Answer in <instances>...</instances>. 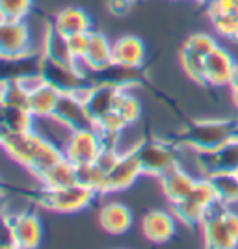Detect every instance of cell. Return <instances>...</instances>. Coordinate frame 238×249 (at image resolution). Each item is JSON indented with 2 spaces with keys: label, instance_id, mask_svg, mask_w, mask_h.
<instances>
[{
  "label": "cell",
  "instance_id": "1",
  "mask_svg": "<svg viewBox=\"0 0 238 249\" xmlns=\"http://www.w3.org/2000/svg\"><path fill=\"white\" fill-rule=\"evenodd\" d=\"M0 147L13 162L26 167L34 177H39L65 156L62 147L36 128L24 132H2Z\"/></svg>",
  "mask_w": 238,
  "mask_h": 249
},
{
  "label": "cell",
  "instance_id": "2",
  "mask_svg": "<svg viewBox=\"0 0 238 249\" xmlns=\"http://www.w3.org/2000/svg\"><path fill=\"white\" fill-rule=\"evenodd\" d=\"M238 136V117H207L196 119L179 136V145L196 153H208L225 145L229 140Z\"/></svg>",
  "mask_w": 238,
  "mask_h": 249
},
{
  "label": "cell",
  "instance_id": "3",
  "mask_svg": "<svg viewBox=\"0 0 238 249\" xmlns=\"http://www.w3.org/2000/svg\"><path fill=\"white\" fill-rule=\"evenodd\" d=\"M201 236L212 249H231L238 246V210L216 203L201 221Z\"/></svg>",
  "mask_w": 238,
  "mask_h": 249
},
{
  "label": "cell",
  "instance_id": "4",
  "mask_svg": "<svg viewBox=\"0 0 238 249\" xmlns=\"http://www.w3.org/2000/svg\"><path fill=\"white\" fill-rule=\"evenodd\" d=\"M216 203H220V201H218L216 190L212 186L210 178L207 175H201L186 197L183 201L171 203V212L175 214V218L181 223L192 227V225H201L207 212Z\"/></svg>",
  "mask_w": 238,
  "mask_h": 249
},
{
  "label": "cell",
  "instance_id": "5",
  "mask_svg": "<svg viewBox=\"0 0 238 249\" xmlns=\"http://www.w3.org/2000/svg\"><path fill=\"white\" fill-rule=\"evenodd\" d=\"M132 149L142 164L144 175L160 178L167 169L181 164V149L183 147L179 143H171L166 140H144Z\"/></svg>",
  "mask_w": 238,
  "mask_h": 249
},
{
  "label": "cell",
  "instance_id": "6",
  "mask_svg": "<svg viewBox=\"0 0 238 249\" xmlns=\"http://www.w3.org/2000/svg\"><path fill=\"white\" fill-rule=\"evenodd\" d=\"M97 192L93 188L86 186L84 182H74L69 186L56 188V190H39V203L49 210L60 212V214H73V212H80L84 208H88L95 199Z\"/></svg>",
  "mask_w": 238,
  "mask_h": 249
},
{
  "label": "cell",
  "instance_id": "7",
  "mask_svg": "<svg viewBox=\"0 0 238 249\" xmlns=\"http://www.w3.org/2000/svg\"><path fill=\"white\" fill-rule=\"evenodd\" d=\"M106 143L108 142L104 140V136L95 124L74 128L63 145V155L78 167L90 166V164H95L97 156L101 155Z\"/></svg>",
  "mask_w": 238,
  "mask_h": 249
},
{
  "label": "cell",
  "instance_id": "8",
  "mask_svg": "<svg viewBox=\"0 0 238 249\" xmlns=\"http://www.w3.org/2000/svg\"><path fill=\"white\" fill-rule=\"evenodd\" d=\"M32 56L30 30L24 21L0 19V60L22 62Z\"/></svg>",
  "mask_w": 238,
  "mask_h": 249
},
{
  "label": "cell",
  "instance_id": "9",
  "mask_svg": "<svg viewBox=\"0 0 238 249\" xmlns=\"http://www.w3.org/2000/svg\"><path fill=\"white\" fill-rule=\"evenodd\" d=\"M121 89L125 88L110 82V80H92V84L82 93L84 104H86V110H88L92 123L97 124L104 115L114 112L115 101L121 93Z\"/></svg>",
  "mask_w": 238,
  "mask_h": 249
},
{
  "label": "cell",
  "instance_id": "10",
  "mask_svg": "<svg viewBox=\"0 0 238 249\" xmlns=\"http://www.w3.org/2000/svg\"><path fill=\"white\" fill-rule=\"evenodd\" d=\"M11 231L13 248H37L43 240L41 219L36 212L24 210L17 214H4Z\"/></svg>",
  "mask_w": 238,
  "mask_h": 249
},
{
  "label": "cell",
  "instance_id": "11",
  "mask_svg": "<svg viewBox=\"0 0 238 249\" xmlns=\"http://www.w3.org/2000/svg\"><path fill=\"white\" fill-rule=\"evenodd\" d=\"M142 175H144V169H142V164L136 156L134 149L121 151L114 167L106 173V194L128 190Z\"/></svg>",
  "mask_w": 238,
  "mask_h": 249
},
{
  "label": "cell",
  "instance_id": "12",
  "mask_svg": "<svg viewBox=\"0 0 238 249\" xmlns=\"http://www.w3.org/2000/svg\"><path fill=\"white\" fill-rule=\"evenodd\" d=\"M86 91V89H84ZM84 91H71V93H60L58 99V106L54 112V119L58 123L65 124L67 128H82V126H90L92 119L88 115L86 104H84Z\"/></svg>",
  "mask_w": 238,
  "mask_h": 249
},
{
  "label": "cell",
  "instance_id": "13",
  "mask_svg": "<svg viewBox=\"0 0 238 249\" xmlns=\"http://www.w3.org/2000/svg\"><path fill=\"white\" fill-rule=\"evenodd\" d=\"M196 160L201 175H208L212 171H238V136L216 151L196 153Z\"/></svg>",
  "mask_w": 238,
  "mask_h": 249
},
{
  "label": "cell",
  "instance_id": "14",
  "mask_svg": "<svg viewBox=\"0 0 238 249\" xmlns=\"http://www.w3.org/2000/svg\"><path fill=\"white\" fill-rule=\"evenodd\" d=\"M78 65H82L88 73H101L114 65V43L97 30L90 32V45L84 60Z\"/></svg>",
  "mask_w": 238,
  "mask_h": 249
},
{
  "label": "cell",
  "instance_id": "15",
  "mask_svg": "<svg viewBox=\"0 0 238 249\" xmlns=\"http://www.w3.org/2000/svg\"><path fill=\"white\" fill-rule=\"evenodd\" d=\"M233 54L218 45L205 58V86L210 88H227L231 84V74L235 67Z\"/></svg>",
  "mask_w": 238,
  "mask_h": 249
},
{
  "label": "cell",
  "instance_id": "16",
  "mask_svg": "<svg viewBox=\"0 0 238 249\" xmlns=\"http://www.w3.org/2000/svg\"><path fill=\"white\" fill-rule=\"evenodd\" d=\"M177 221L173 212L167 210H149L142 218V232L149 242L166 244L175 236Z\"/></svg>",
  "mask_w": 238,
  "mask_h": 249
},
{
  "label": "cell",
  "instance_id": "17",
  "mask_svg": "<svg viewBox=\"0 0 238 249\" xmlns=\"http://www.w3.org/2000/svg\"><path fill=\"white\" fill-rule=\"evenodd\" d=\"M134 223L132 210L123 205V203H106L99 210V225L103 227L104 232L112 234V236H121L125 232H128Z\"/></svg>",
  "mask_w": 238,
  "mask_h": 249
},
{
  "label": "cell",
  "instance_id": "18",
  "mask_svg": "<svg viewBox=\"0 0 238 249\" xmlns=\"http://www.w3.org/2000/svg\"><path fill=\"white\" fill-rule=\"evenodd\" d=\"M197 177L186 171L181 164H177L160 177V186H162V192H164L167 201L177 203V201H183L192 192Z\"/></svg>",
  "mask_w": 238,
  "mask_h": 249
},
{
  "label": "cell",
  "instance_id": "19",
  "mask_svg": "<svg viewBox=\"0 0 238 249\" xmlns=\"http://www.w3.org/2000/svg\"><path fill=\"white\" fill-rule=\"evenodd\" d=\"M145 43L136 36H123L114 41V63L128 69H140L145 63Z\"/></svg>",
  "mask_w": 238,
  "mask_h": 249
},
{
  "label": "cell",
  "instance_id": "20",
  "mask_svg": "<svg viewBox=\"0 0 238 249\" xmlns=\"http://www.w3.org/2000/svg\"><path fill=\"white\" fill-rule=\"evenodd\" d=\"M41 56L45 60L52 63H60V65H78L69 47V37L63 36L56 30L54 26H49L43 37V51Z\"/></svg>",
  "mask_w": 238,
  "mask_h": 249
},
{
  "label": "cell",
  "instance_id": "21",
  "mask_svg": "<svg viewBox=\"0 0 238 249\" xmlns=\"http://www.w3.org/2000/svg\"><path fill=\"white\" fill-rule=\"evenodd\" d=\"M52 26L56 30L63 34V36H74V34H84V32L93 30V21L90 17L88 11L82 8H65V10L58 11L54 15Z\"/></svg>",
  "mask_w": 238,
  "mask_h": 249
},
{
  "label": "cell",
  "instance_id": "22",
  "mask_svg": "<svg viewBox=\"0 0 238 249\" xmlns=\"http://www.w3.org/2000/svg\"><path fill=\"white\" fill-rule=\"evenodd\" d=\"M36 178L39 180L41 188H47V190L69 186V184L78 182V166L63 156L60 162H56L54 166L45 169L41 175L36 177Z\"/></svg>",
  "mask_w": 238,
  "mask_h": 249
},
{
  "label": "cell",
  "instance_id": "23",
  "mask_svg": "<svg viewBox=\"0 0 238 249\" xmlns=\"http://www.w3.org/2000/svg\"><path fill=\"white\" fill-rule=\"evenodd\" d=\"M60 89L54 88L52 84L43 80L36 89L30 91V112L34 114L36 119H47L52 117L58 106V99H60Z\"/></svg>",
  "mask_w": 238,
  "mask_h": 249
},
{
  "label": "cell",
  "instance_id": "24",
  "mask_svg": "<svg viewBox=\"0 0 238 249\" xmlns=\"http://www.w3.org/2000/svg\"><path fill=\"white\" fill-rule=\"evenodd\" d=\"M37 119L30 108H11L0 104V130L2 132H24L34 130Z\"/></svg>",
  "mask_w": 238,
  "mask_h": 249
},
{
  "label": "cell",
  "instance_id": "25",
  "mask_svg": "<svg viewBox=\"0 0 238 249\" xmlns=\"http://www.w3.org/2000/svg\"><path fill=\"white\" fill-rule=\"evenodd\" d=\"M208 178L216 190L218 201L221 205L235 207L238 205V173L237 171H212Z\"/></svg>",
  "mask_w": 238,
  "mask_h": 249
},
{
  "label": "cell",
  "instance_id": "26",
  "mask_svg": "<svg viewBox=\"0 0 238 249\" xmlns=\"http://www.w3.org/2000/svg\"><path fill=\"white\" fill-rule=\"evenodd\" d=\"M0 104L11 108H28L30 91L19 78H4L0 80Z\"/></svg>",
  "mask_w": 238,
  "mask_h": 249
},
{
  "label": "cell",
  "instance_id": "27",
  "mask_svg": "<svg viewBox=\"0 0 238 249\" xmlns=\"http://www.w3.org/2000/svg\"><path fill=\"white\" fill-rule=\"evenodd\" d=\"M114 110L127 121V124L132 126L142 115V104H140V101L136 99L134 95L128 91V88H125V89H121V93L115 101Z\"/></svg>",
  "mask_w": 238,
  "mask_h": 249
},
{
  "label": "cell",
  "instance_id": "28",
  "mask_svg": "<svg viewBox=\"0 0 238 249\" xmlns=\"http://www.w3.org/2000/svg\"><path fill=\"white\" fill-rule=\"evenodd\" d=\"M181 65L194 82L205 86V58L190 51H181Z\"/></svg>",
  "mask_w": 238,
  "mask_h": 249
},
{
  "label": "cell",
  "instance_id": "29",
  "mask_svg": "<svg viewBox=\"0 0 238 249\" xmlns=\"http://www.w3.org/2000/svg\"><path fill=\"white\" fill-rule=\"evenodd\" d=\"M34 0H0V19L24 21L32 11Z\"/></svg>",
  "mask_w": 238,
  "mask_h": 249
},
{
  "label": "cell",
  "instance_id": "30",
  "mask_svg": "<svg viewBox=\"0 0 238 249\" xmlns=\"http://www.w3.org/2000/svg\"><path fill=\"white\" fill-rule=\"evenodd\" d=\"M78 180L86 186L93 188L99 196L106 194V171H103L97 164L78 167Z\"/></svg>",
  "mask_w": 238,
  "mask_h": 249
},
{
  "label": "cell",
  "instance_id": "31",
  "mask_svg": "<svg viewBox=\"0 0 238 249\" xmlns=\"http://www.w3.org/2000/svg\"><path fill=\"white\" fill-rule=\"evenodd\" d=\"M216 47H218V41L212 36H208V34H194V36H190L186 39V43L183 45L184 51L194 52V54L203 56V58H207L208 54L214 51Z\"/></svg>",
  "mask_w": 238,
  "mask_h": 249
},
{
  "label": "cell",
  "instance_id": "32",
  "mask_svg": "<svg viewBox=\"0 0 238 249\" xmlns=\"http://www.w3.org/2000/svg\"><path fill=\"white\" fill-rule=\"evenodd\" d=\"M212 26L214 30L229 41L238 43V17L237 13H225V15H220L216 19H212Z\"/></svg>",
  "mask_w": 238,
  "mask_h": 249
},
{
  "label": "cell",
  "instance_id": "33",
  "mask_svg": "<svg viewBox=\"0 0 238 249\" xmlns=\"http://www.w3.org/2000/svg\"><path fill=\"white\" fill-rule=\"evenodd\" d=\"M238 11V0H208L207 2V13L212 19L225 13H237Z\"/></svg>",
  "mask_w": 238,
  "mask_h": 249
},
{
  "label": "cell",
  "instance_id": "34",
  "mask_svg": "<svg viewBox=\"0 0 238 249\" xmlns=\"http://www.w3.org/2000/svg\"><path fill=\"white\" fill-rule=\"evenodd\" d=\"M88 45H90V32L69 36V47H71V52L73 56H74V60H76V63H80L84 60Z\"/></svg>",
  "mask_w": 238,
  "mask_h": 249
},
{
  "label": "cell",
  "instance_id": "35",
  "mask_svg": "<svg viewBox=\"0 0 238 249\" xmlns=\"http://www.w3.org/2000/svg\"><path fill=\"white\" fill-rule=\"evenodd\" d=\"M132 6H134V0H106V10L114 17H125L132 10Z\"/></svg>",
  "mask_w": 238,
  "mask_h": 249
},
{
  "label": "cell",
  "instance_id": "36",
  "mask_svg": "<svg viewBox=\"0 0 238 249\" xmlns=\"http://www.w3.org/2000/svg\"><path fill=\"white\" fill-rule=\"evenodd\" d=\"M229 99H231L233 108L238 112V88H231V95H229Z\"/></svg>",
  "mask_w": 238,
  "mask_h": 249
},
{
  "label": "cell",
  "instance_id": "37",
  "mask_svg": "<svg viewBox=\"0 0 238 249\" xmlns=\"http://www.w3.org/2000/svg\"><path fill=\"white\" fill-rule=\"evenodd\" d=\"M229 88H238V63H235L233 67V74H231V84Z\"/></svg>",
  "mask_w": 238,
  "mask_h": 249
},
{
  "label": "cell",
  "instance_id": "38",
  "mask_svg": "<svg viewBox=\"0 0 238 249\" xmlns=\"http://www.w3.org/2000/svg\"><path fill=\"white\" fill-rule=\"evenodd\" d=\"M194 2H197V4H207L208 0H194Z\"/></svg>",
  "mask_w": 238,
  "mask_h": 249
},
{
  "label": "cell",
  "instance_id": "39",
  "mask_svg": "<svg viewBox=\"0 0 238 249\" xmlns=\"http://www.w3.org/2000/svg\"><path fill=\"white\" fill-rule=\"evenodd\" d=\"M0 136H2V130H0Z\"/></svg>",
  "mask_w": 238,
  "mask_h": 249
},
{
  "label": "cell",
  "instance_id": "40",
  "mask_svg": "<svg viewBox=\"0 0 238 249\" xmlns=\"http://www.w3.org/2000/svg\"><path fill=\"white\" fill-rule=\"evenodd\" d=\"M237 17H238V11H237Z\"/></svg>",
  "mask_w": 238,
  "mask_h": 249
},
{
  "label": "cell",
  "instance_id": "41",
  "mask_svg": "<svg viewBox=\"0 0 238 249\" xmlns=\"http://www.w3.org/2000/svg\"><path fill=\"white\" fill-rule=\"evenodd\" d=\"M0 214H2V212H0Z\"/></svg>",
  "mask_w": 238,
  "mask_h": 249
},
{
  "label": "cell",
  "instance_id": "42",
  "mask_svg": "<svg viewBox=\"0 0 238 249\" xmlns=\"http://www.w3.org/2000/svg\"><path fill=\"white\" fill-rule=\"evenodd\" d=\"M175 2H177V0H175Z\"/></svg>",
  "mask_w": 238,
  "mask_h": 249
},
{
  "label": "cell",
  "instance_id": "43",
  "mask_svg": "<svg viewBox=\"0 0 238 249\" xmlns=\"http://www.w3.org/2000/svg\"><path fill=\"white\" fill-rule=\"evenodd\" d=\"M237 173H238V171H237Z\"/></svg>",
  "mask_w": 238,
  "mask_h": 249
}]
</instances>
